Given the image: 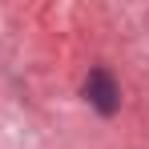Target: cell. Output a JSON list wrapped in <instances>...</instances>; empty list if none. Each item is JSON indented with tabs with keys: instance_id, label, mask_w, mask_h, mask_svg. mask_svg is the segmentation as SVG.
I'll return each mask as SVG.
<instances>
[{
	"instance_id": "obj_1",
	"label": "cell",
	"mask_w": 149,
	"mask_h": 149,
	"mask_svg": "<svg viewBox=\"0 0 149 149\" xmlns=\"http://www.w3.org/2000/svg\"><path fill=\"white\" fill-rule=\"evenodd\" d=\"M85 101L97 109L101 117H113L121 109V89H117V81H113L109 69H93L85 77Z\"/></svg>"
}]
</instances>
